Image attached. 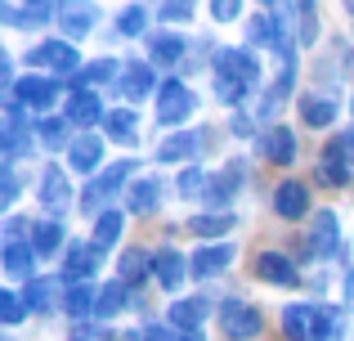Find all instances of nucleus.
Here are the masks:
<instances>
[{"label": "nucleus", "instance_id": "obj_39", "mask_svg": "<svg viewBox=\"0 0 354 341\" xmlns=\"http://www.w3.org/2000/svg\"><path fill=\"white\" fill-rule=\"evenodd\" d=\"M36 135H41L45 149H63V144H68V122H59V117H45V122L36 126ZM68 149H72V144H68Z\"/></svg>", "mask_w": 354, "mask_h": 341}, {"label": "nucleus", "instance_id": "obj_28", "mask_svg": "<svg viewBox=\"0 0 354 341\" xmlns=\"http://www.w3.org/2000/svg\"><path fill=\"white\" fill-rule=\"evenodd\" d=\"M162 207V184L157 180H135L130 184V211L135 216H148V211Z\"/></svg>", "mask_w": 354, "mask_h": 341}, {"label": "nucleus", "instance_id": "obj_19", "mask_svg": "<svg viewBox=\"0 0 354 341\" xmlns=\"http://www.w3.org/2000/svg\"><path fill=\"white\" fill-rule=\"evenodd\" d=\"M337 99L332 95H301V122L314 126V131H328L332 122H337Z\"/></svg>", "mask_w": 354, "mask_h": 341}, {"label": "nucleus", "instance_id": "obj_40", "mask_svg": "<svg viewBox=\"0 0 354 341\" xmlns=\"http://www.w3.org/2000/svg\"><path fill=\"white\" fill-rule=\"evenodd\" d=\"M292 14L301 18V23H296V36H301L305 45H314V41H319V9H314V5H296Z\"/></svg>", "mask_w": 354, "mask_h": 341}, {"label": "nucleus", "instance_id": "obj_27", "mask_svg": "<svg viewBox=\"0 0 354 341\" xmlns=\"http://www.w3.org/2000/svg\"><path fill=\"white\" fill-rule=\"evenodd\" d=\"M32 149V135H27V126L18 122V117H5L0 122V153H9V158H18V153Z\"/></svg>", "mask_w": 354, "mask_h": 341}, {"label": "nucleus", "instance_id": "obj_1", "mask_svg": "<svg viewBox=\"0 0 354 341\" xmlns=\"http://www.w3.org/2000/svg\"><path fill=\"white\" fill-rule=\"evenodd\" d=\"M211 77H216V99L229 108H238L242 99L251 95V86L260 81V59H251V50H220L216 54V68H211Z\"/></svg>", "mask_w": 354, "mask_h": 341}, {"label": "nucleus", "instance_id": "obj_42", "mask_svg": "<svg viewBox=\"0 0 354 341\" xmlns=\"http://www.w3.org/2000/svg\"><path fill=\"white\" fill-rule=\"evenodd\" d=\"M144 23H148V9L144 5H126V9H121V18H117V32L121 36H139V32H144Z\"/></svg>", "mask_w": 354, "mask_h": 341}, {"label": "nucleus", "instance_id": "obj_58", "mask_svg": "<svg viewBox=\"0 0 354 341\" xmlns=\"http://www.w3.org/2000/svg\"><path fill=\"white\" fill-rule=\"evenodd\" d=\"M0 18H14V9H5V5H0Z\"/></svg>", "mask_w": 354, "mask_h": 341}, {"label": "nucleus", "instance_id": "obj_9", "mask_svg": "<svg viewBox=\"0 0 354 341\" xmlns=\"http://www.w3.org/2000/svg\"><path fill=\"white\" fill-rule=\"evenodd\" d=\"M242 180H247V162H229L220 175H211L207 198H202V202H207V207H216V211L229 207V202H234V193L242 189ZM220 216H225V211H220Z\"/></svg>", "mask_w": 354, "mask_h": 341}, {"label": "nucleus", "instance_id": "obj_49", "mask_svg": "<svg viewBox=\"0 0 354 341\" xmlns=\"http://www.w3.org/2000/svg\"><path fill=\"white\" fill-rule=\"evenodd\" d=\"M238 14H242L238 0H216V5H211V18H216V23H229V18H238Z\"/></svg>", "mask_w": 354, "mask_h": 341}, {"label": "nucleus", "instance_id": "obj_47", "mask_svg": "<svg viewBox=\"0 0 354 341\" xmlns=\"http://www.w3.org/2000/svg\"><path fill=\"white\" fill-rule=\"evenodd\" d=\"M14 198H18V175L0 167V211H9V207H14Z\"/></svg>", "mask_w": 354, "mask_h": 341}, {"label": "nucleus", "instance_id": "obj_8", "mask_svg": "<svg viewBox=\"0 0 354 341\" xmlns=\"http://www.w3.org/2000/svg\"><path fill=\"white\" fill-rule=\"evenodd\" d=\"M350 167H354V158H350L346 140L337 135V140L323 149V158H319V184H328V189H341V184H350Z\"/></svg>", "mask_w": 354, "mask_h": 341}, {"label": "nucleus", "instance_id": "obj_16", "mask_svg": "<svg viewBox=\"0 0 354 341\" xmlns=\"http://www.w3.org/2000/svg\"><path fill=\"white\" fill-rule=\"evenodd\" d=\"M274 211L283 220H301V216H310V189H305L301 180H283L274 189Z\"/></svg>", "mask_w": 354, "mask_h": 341}, {"label": "nucleus", "instance_id": "obj_5", "mask_svg": "<svg viewBox=\"0 0 354 341\" xmlns=\"http://www.w3.org/2000/svg\"><path fill=\"white\" fill-rule=\"evenodd\" d=\"M27 63H32V68H50L54 77H77V72H86V68H81V54L72 50L68 41H45V45H36V50L27 54Z\"/></svg>", "mask_w": 354, "mask_h": 341}, {"label": "nucleus", "instance_id": "obj_7", "mask_svg": "<svg viewBox=\"0 0 354 341\" xmlns=\"http://www.w3.org/2000/svg\"><path fill=\"white\" fill-rule=\"evenodd\" d=\"M220 328H225V337L247 341V337L260 333V310L247 306V301H225L220 306Z\"/></svg>", "mask_w": 354, "mask_h": 341}, {"label": "nucleus", "instance_id": "obj_22", "mask_svg": "<svg viewBox=\"0 0 354 341\" xmlns=\"http://www.w3.org/2000/svg\"><path fill=\"white\" fill-rule=\"evenodd\" d=\"M32 252L41 256V261H50V256L63 252V225L59 220H36L32 225Z\"/></svg>", "mask_w": 354, "mask_h": 341}, {"label": "nucleus", "instance_id": "obj_33", "mask_svg": "<svg viewBox=\"0 0 354 341\" xmlns=\"http://www.w3.org/2000/svg\"><path fill=\"white\" fill-rule=\"evenodd\" d=\"M184 50H189V45H184V36H153V45H148L153 63H166V68H171V63H180Z\"/></svg>", "mask_w": 354, "mask_h": 341}, {"label": "nucleus", "instance_id": "obj_43", "mask_svg": "<svg viewBox=\"0 0 354 341\" xmlns=\"http://www.w3.org/2000/svg\"><path fill=\"white\" fill-rule=\"evenodd\" d=\"M332 337H337V310H319V306H314L310 341H332Z\"/></svg>", "mask_w": 354, "mask_h": 341}, {"label": "nucleus", "instance_id": "obj_41", "mask_svg": "<svg viewBox=\"0 0 354 341\" xmlns=\"http://www.w3.org/2000/svg\"><path fill=\"white\" fill-rule=\"evenodd\" d=\"M23 301H27V310H41V315H45V310L54 306V288L45 279H32V283H27V292H23Z\"/></svg>", "mask_w": 354, "mask_h": 341}, {"label": "nucleus", "instance_id": "obj_34", "mask_svg": "<svg viewBox=\"0 0 354 341\" xmlns=\"http://www.w3.org/2000/svg\"><path fill=\"white\" fill-rule=\"evenodd\" d=\"M95 292H90V283H72L68 288V301H63V310H68L72 319H86V315H95Z\"/></svg>", "mask_w": 354, "mask_h": 341}, {"label": "nucleus", "instance_id": "obj_60", "mask_svg": "<svg viewBox=\"0 0 354 341\" xmlns=\"http://www.w3.org/2000/svg\"><path fill=\"white\" fill-rule=\"evenodd\" d=\"M0 341H5V337H0Z\"/></svg>", "mask_w": 354, "mask_h": 341}, {"label": "nucleus", "instance_id": "obj_6", "mask_svg": "<svg viewBox=\"0 0 354 341\" xmlns=\"http://www.w3.org/2000/svg\"><path fill=\"white\" fill-rule=\"evenodd\" d=\"M305 252H310L314 261H328V256L341 252V220H337V211H314V225H310V243H305Z\"/></svg>", "mask_w": 354, "mask_h": 341}, {"label": "nucleus", "instance_id": "obj_44", "mask_svg": "<svg viewBox=\"0 0 354 341\" xmlns=\"http://www.w3.org/2000/svg\"><path fill=\"white\" fill-rule=\"evenodd\" d=\"M50 14H54V5H18L14 27H41V23H50Z\"/></svg>", "mask_w": 354, "mask_h": 341}, {"label": "nucleus", "instance_id": "obj_38", "mask_svg": "<svg viewBox=\"0 0 354 341\" xmlns=\"http://www.w3.org/2000/svg\"><path fill=\"white\" fill-rule=\"evenodd\" d=\"M90 27H95V9H68V18H63V36L81 41V36H90Z\"/></svg>", "mask_w": 354, "mask_h": 341}, {"label": "nucleus", "instance_id": "obj_26", "mask_svg": "<svg viewBox=\"0 0 354 341\" xmlns=\"http://www.w3.org/2000/svg\"><path fill=\"white\" fill-rule=\"evenodd\" d=\"M202 144H207V135L202 131H193V135H171V140L157 149V158L162 162H180V158H198L202 153Z\"/></svg>", "mask_w": 354, "mask_h": 341}, {"label": "nucleus", "instance_id": "obj_23", "mask_svg": "<svg viewBox=\"0 0 354 341\" xmlns=\"http://www.w3.org/2000/svg\"><path fill=\"white\" fill-rule=\"evenodd\" d=\"M0 265H5V274H14V279H32V265H36V252L32 243H5L0 247Z\"/></svg>", "mask_w": 354, "mask_h": 341}, {"label": "nucleus", "instance_id": "obj_52", "mask_svg": "<svg viewBox=\"0 0 354 341\" xmlns=\"http://www.w3.org/2000/svg\"><path fill=\"white\" fill-rule=\"evenodd\" d=\"M144 341H175V337H171V328H148Z\"/></svg>", "mask_w": 354, "mask_h": 341}, {"label": "nucleus", "instance_id": "obj_24", "mask_svg": "<svg viewBox=\"0 0 354 341\" xmlns=\"http://www.w3.org/2000/svg\"><path fill=\"white\" fill-rule=\"evenodd\" d=\"M292 86H296V68H283V77H278L274 86L265 90V99L256 104V117H274L278 108L287 104V95H292Z\"/></svg>", "mask_w": 354, "mask_h": 341}, {"label": "nucleus", "instance_id": "obj_13", "mask_svg": "<svg viewBox=\"0 0 354 341\" xmlns=\"http://www.w3.org/2000/svg\"><path fill=\"white\" fill-rule=\"evenodd\" d=\"M256 279L274 283V288H296V283H301V274H296L292 256H283V252H260L256 256Z\"/></svg>", "mask_w": 354, "mask_h": 341}, {"label": "nucleus", "instance_id": "obj_37", "mask_svg": "<svg viewBox=\"0 0 354 341\" xmlns=\"http://www.w3.org/2000/svg\"><path fill=\"white\" fill-rule=\"evenodd\" d=\"M121 63L117 59H95V63H86V72H81V81H90V86H104V81H113V77H121Z\"/></svg>", "mask_w": 354, "mask_h": 341}, {"label": "nucleus", "instance_id": "obj_4", "mask_svg": "<svg viewBox=\"0 0 354 341\" xmlns=\"http://www.w3.org/2000/svg\"><path fill=\"white\" fill-rule=\"evenodd\" d=\"M193 108H198V95H193L184 81H166V86L157 90V122H162V126L189 122Z\"/></svg>", "mask_w": 354, "mask_h": 341}, {"label": "nucleus", "instance_id": "obj_31", "mask_svg": "<svg viewBox=\"0 0 354 341\" xmlns=\"http://www.w3.org/2000/svg\"><path fill=\"white\" fill-rule=\"evenodd\" d=\"M121 229H126V216H121V211H104L99 225H95V247H99V252H108V247L121 238Z\"/></svg>", "mask_w": 354, "mask_h": 341}, {"label": "nucleus", "instance_id": "obj_45", "mask_svg": "<svg viewBox=\"0 0 354 341\" xmlns=\"http://www.w3.org/2000/svg\"><path fill=\"white\" fill-rule=\"evenodd\" d=\"M207 175H202V167H184V175H180V193L184 198H207Z\"/></svg>", "mask_w": 354, "mask_h": 341}, {"label": "nucleus", "instance_id": "obj_29", "mask_svg": "<svg viewBox=\"0 0 354 341\" xmlns=\"http://www.w3.org/2000/svg\"><path fill=\"white\" fill-rule=\"evenodd\" d=\"M310 324H314V306H287L283 310V333L292 341H310Z\"/></svg>", "mask_w": 354, "mask_h": 341}, {"label": "nucleus", "instance_id": "obj_20", "mask_svg": "<svg viewBox=\"0 0 354 341\" xmlns=\"http://www.w3.org/2000/svg\"><path fill=\"white\" fill-rule=\"evenodd\" d=\"M68 158H72V167L81 175H95L99 162H104V140H99V135H77L72 149H68Z\"/></svg>", "mask_w": 354, "mask_h": 341}, {"label": "nucleus", "instance_id": "obj_17", "mask_svg": "<svg viewBox=\"0 0 354 341\" xmlns=\"http://www.w3.org/2000/svg\"><path fill=\"white\" fill-rule=\"evenodd\" d=\"M104 108H99V95H95V90H86V86H81V90H72V95H68V122L72 126H81V131H86V126H95V122H104Z\"/></svg>", "mask_w": 354, "mask_h": 341}, {"label": "nucleus", "instance_id": "obj_14", "mask_svg": "<svg viewBox=\"0 0 354 341\" xmlns=\"http://www.w3.org/2000/svg\"><path fill=\"white\" fill-rule=\"evenodd\" d=\"M278 14H283V5H265L256 18L247 23V41L251 45H274L278 50V41L287 36V23H278Z\"/></svg>", "mask_w": 354, "mask_h": 341}, {"label": "nucleus", "instance_id": "obj_36", "mask_svg": "<svg viewBox=\"0 0 354 341\" xmlns=\"http://www.w3.org/2000/svg\"><path fill=\"white\" fill-rule=\"evenodd\" d=\"M121 310H126V283H113V288H104L99 292V301H95V315L99 319H113V315H121Z\"/></svg>", "mask_w": 354, "mask_h": 341}, {"label": "nucleus", "instance_id": "obj_51", "mask_svg": "<svg viewBox=\"0 0 354 341\" xmlns=\"http://www.w3.org/2000/svg\"><path fill=\"white\" fill-rule=\"evenodd\" d=\"M72 341H104L95 328H72Z\"/></svg>", "mask_w": 354, "mask_h": 341}, {"label": "nucleus", "instance_id": "obj_48", "mask_svg": "<svg viewBox=\"0 0 354 341\" xmlns=\"http://www.w3.org/2000/svg\"><path fill=\"white\" fill-rule=\"evenodd\" d=\"M157 18H166V23H180V18H184V23H189V18H193V5H189V0H184V5H180V0H171V5L157 9Z\"/></svg>", "mask_w": 354, "mask_h": 341}, {"label": "nucleus", "instance_id": "obj_53", "mask_svg": "<svg viewBox=\"0 0 354 341\" xmlns=\"http://www.w3.org/2000/svg\"><path fill=\"white\" fill-rule=\"evenodd\" d=\"M234 135H251V122H247V117H242V113L234 117Z\"/></svg>", "mask_w": 354, "mask_h": 341}, {"label": "nucleus", "instance_id": "obj_46", "mask_svg": "<svg viewBox=\"0 0 354 341\" xmlns=\"http://www.w3.org/2000/svg\"><path fill=\"white\" fill-rule=\"evenodd\" d=\"M27 319V301L14 292H0V324H23Z\"/></svg>", "mask_w": 354, "mask_h": 341}, {"label": "nucleus", "instance_id": "obj_18", "mask_svg": "<svg viewBox=\"0 0 354 341\" xmlns=\"http://www.w3.org/2000/svg\"><path fill=\"white\" fill-rule=\"evenodd\" d=\"M189 265H184V256L175 252V247H162V252L153 256V274H157V283H162L166 292H180L184 288V279H189Z\"/></svg>", "mask_w": 354, "mask_h": 341}, {"label": "nucleus", "instance_id": "obj_35", "mask_svg": "<svg viewBox=\"0 0 354 341\" xmlns=\"http://www.w3.org/2000/svg\"><path fill=\"white\" fill-rule=\"evenodd\" d=\"M229 229H234V216H193L189 220V234H198V238H225Z\"/></svg>", "mask_w": 354, "mask_h": 341}, {"label": "nucleus", "instance_id": "obj_54", "mask_svg": "<svg viewBox=\"0 0 354 341\" xmlns=\"http://www.w3.org/2000/svg\"><path fill=\"white\" fill-rule=\"evenodd\" d=\"M346 306L354 310V270H350V279H346Z\"/></svg>", "mask_w": 354, "mask_h": 341}, {"label": "nucleus", "instance_id": "obj_56", "mask_svg": "<svg viewBox=\"0 0 354 341\" xmlns=\"http://www.w3.org/2000/svg\"><path fill=\"white\" fill-rule=\"evenodd\" d=\"M341 140H346V149H350V158H354V131H350V135H341Z\"/></svg>", "mask_w": 354, "mask_h": 341}, {"label": "nucleus", "instance_id": "obj_11", "mask_svg": "<svg viewBox=\"0 0 354 341\" xmlns=\"http://www.w3.org/2000/svg\"><path fill=\"white\" fill-rule=\"evenodd\" d=\"M157 77H153V68L148 63H126V72L117 77V95H126L130 104H144L148 95H157Z\"/></svg>", "mask_w": 354, "mask_h": 341}, {"label": "nucleus", "instance_id": "obj_55", "mask_svg": "<svg viewBox=\"0 0 354 341\" xmlns=\"http://www.w3.org/2000/svg\"><path fill=\"white\" fill-rule=\"evenodd\" d=\"M113 341H144L139 333H121V337H113Z\"/></svg>", "mask_w": 354, "mask_h": 341}, {"label": "nucleus", "instance_id": "obj_15", "mask_svg": "<svg viewBox=\"0 0 354 341\" xmlns=\"http://www.w3.org/2000/svg\"><path fill=\"white\" fill-rule=\"evenodd\" d=\"M229 261H234V243H207L202 252H193L189 270L193 279H216V274L229 270Z\"/></svg>", "mask_w": 354, "mask_h": 341}, {"label": "nucleus", "instance_id": "obj_12", "mask_svg": "<svg viewBox=\"0 0 354 341\" xmlns=\"http://www.w3.org/2000/svg\"><path fill=\"white\" fill-rule=\"evenodd\" d=\"M14 95H18V104H23V108L45 113V108H54V99H59L63 90H59V81H50V77H23L14 86Z\"/></svg>", "mask_w": 354, "mask_h": 341}, {"label": "nucleus", "instance_id": "obj_3", "mask_svg": "<svg viewBox=\"0 0 354 341\" xmlns=\"http://www.w3.org/2000/svg\"><path fill=\"white\" fill-rule=\"evenodd\" d=\"M36 193H41V207L50 211V220L68 216V211L77 207V198H72V184H68V171H63V167H45V171H41V184H36Z\"/></svg>", "mask_w": 354, "mask_h": 341}, {"label": "nucleus", "instance_id": "obj_59", "mask_svg": "<svg viewBox=\"0 0 354 341\" xmlns=\"http://www.w3.org/2000/svg\"><path fill=\"white\" fill-rule=\"evenodd\" d=\"M350 14H354V5H350Z\"/></svg>", "mask_w": 354, "mask_h": 341}, {"label": "nucleus", "instance_id": "obj_32", "mask_svg": "<svg viewBox=\"0 0 354 341\" xmlns=\"http://www.w3.org/2000/svg\"><path fill=\"white\" fill-rule=\"evenodd\" d=\"M202 319H207V301H175L171 306V324L184 328V333H193Z\"/></svg>", "mask_w": 354, "mask_h": 341}, {"label": "nucleus", "instance_id": "obj_10", "mask_svg": "<svg viewBox=\"0 0 354 341\" xmlns=\"http://www.w3.org/2000/svg\"><path fill=\"white\" fill-rule=\"evenodd\" d=\"M256 153L265 162H274V167H292V158H296V135H292V126H269V131L260 135Z\"/></svg>", "mask_w": 354, "mask_h": 341}, {"label": "nucleus", "instance_id": "obj_25", "mask_svg": "<svg viewBox=\"0 0 354 341\" xmlns=\"http://www.w3.org/2000/svg\"><path fill=\"white\" fill-rule=\"evenodd\" d=\"M148 270H153V256H148L144 247H130V252H121V265H117V274H121V283H126V288L144 283V279H148Z\"/></svg>", "mask_w": 354, "mask_h": 341}, {"label": "nucleus", "instance_id": "obj_57", "mask_svg": "<svg viewBox=\"0 0 354 341\" xmlns=\"http://www.w3.org/2000/svg\"><path fill=\"white\" fill-rule=\"evenodd\" d=\"M180 341H202V337H198V333H184V337H180Z\"/></svg>", "mask_w": 354, "mask_h": 341}, {"label": "nucleus", "instance_id": "obj_30", "mask_svg": "<svg viewBox=\"0 0 354 341\" xmlns=\"http://www.w3.org/2000/svg\"><path fill=\"white\" fill-rule=\"evenodd\" d=\"M104 131L113 135L117 144H135V131H139V122H135V113L117 108V113H108V117H104Z\"/></svg>", "mask_w": 354, "mask_h": 341}, {"label": "nucleus", "instance_id": "obj_2", "mask_svg": "<svg viewBox=\"0 0 354 341\" xmlns=\"http://www.w3.org/2000/svg\"><path fill=\"white\" fill-rule=\"evenodd\" d=\"M135 167H139V162H113V171H104L99 180L86 184V193L77 198V207H81V211H99L108 198H117V193H121V184L135 175Z\"/></svg>", "mask_w": 354, "mask_h": 341}, {"label": "nucleus", "instance_id": "obj_21", "mask_svg": "<svg viewBox=\"0 0 354 341\" xmlns=\"http://www.w3.org/2000/svg\"><path fill=\"white\" fill-rule=\"evenodd\" d=\"M99 261H104V252H99L95 243H77V247H68V279H72V283H86L90 274L99 270Z\"/></svg>", "mask_w": 354, "mask_h": 341}, {"label": "nucleus", "instance_id": "obj_50", "mask_svg": "<svg viewBox=\"0 0 354 341\" xmlns=\"http://www.w3.org/2000/svg\"><path fill=\"white\" fill-rule=\"evenodd\" d=\"M9 72H14V59H9V50L0 45V95H5V81H9Z\"/></svg>", "mask_w": 354, "mask_h": 341}]
</instances>
